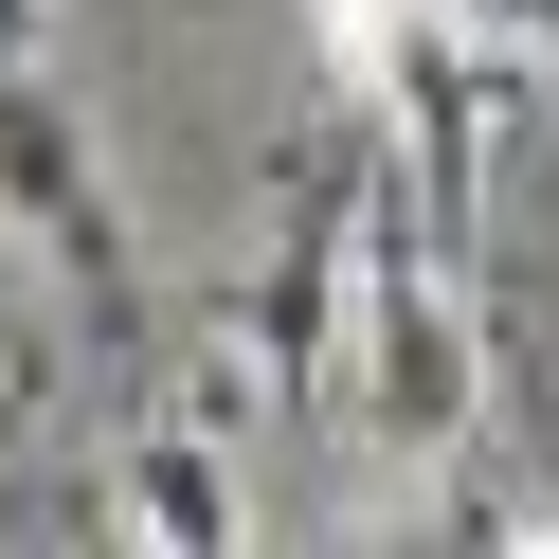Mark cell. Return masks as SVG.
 Segmentation results:
<instances>
[{"instance_id": "4", "label": "cell", "mask_w": 559, "mask_h": 559, "mask_svg": "<svg viewBox=\"0 0 559 559\" xmlns=\"http://www.w3.org/2000/svg\"><path fill=\"white\" fill-rule=\"evenodd\" d=\"M0 415H19V343H0Z\"/></svg>"}, {"instance_id": "2", "label": "cell", "mask_w": 559, "mask_h": 559, "mask_svg": "<svg viewBox=\"0 0 559 559\" xmlns=\"http://www.w3.org/2000/svg\"><path fill=\"white\" fill-rule=\"evenodd\" d=\"M0 217L37 235L55 271H127V199H109V163H91V127L55 109L37 73H0Z\"/></svg>"}, {"instance_id": "3", "label": "cell", "mask_w": 559, "mask_h": 559, "mask_svg": "<svg viewBox=\"0 0 559 559\" xmlns=\"http://www.w3.org/2000/svg\"><path fill=\"white\" fill-rule=\"evenodd\" d=\"M253 542V506H235V451L181 433V415H145V433L109 451V559H235Z\"/></svg>"}, {"instance_id": "1", "label": "cell", "mask_w": 559, "mask_h": 559, "mask_svg": "<svg viewBox=\"0 0 559 559\" xmlns=\"http://www.w3.org/2000/svg\"><path fill=\"white\" fill-rule=\"evenodd\" d=\"M307 415H343L361 469L469 451V415H487V289H469V253H433L415 217L361 199V235H343V325H325V397Z\"/></svg>"}]
</instances>
